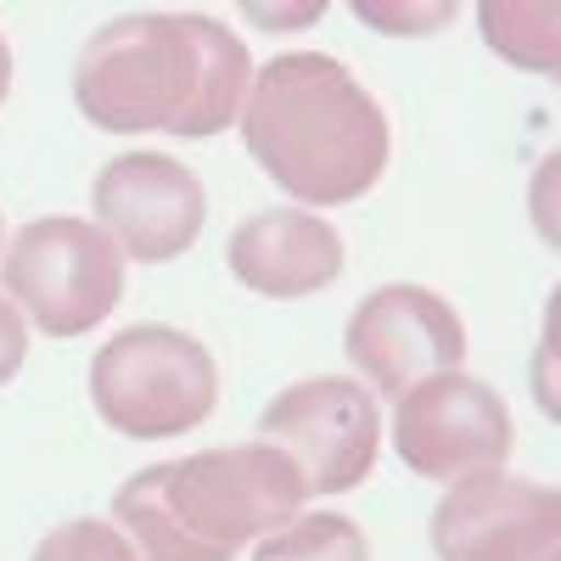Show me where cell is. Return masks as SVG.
Returning <instances> with one entry per match:
<instances>
[{"mask_svg": "<svg viewBox=\"0 0 561 561\" xmlns=\"http://www.w3.org/2000/svg\"><path fill=\"white\" fill-rule=\"evenodd\" d=\"M354 18L382 28V34H433L444 23H455V7L449 0H438V7H421V0H354Z\"/></svg>", "mask_w": 561, "mask_h": 561, "instance_id": "cell-15", "label": "cell"}, {"mask_svg": "<svg viewBox=\"0 0 561 561\" xmlns=\"http://www.w3.org/2000/svg\"><path fill=\"white\" fill-rule=\"evenodd\" d=\"M511 444H517L511 410L483 377L449 370L393 399V449L427 483L455 489L466 478L505 472Z\"/></svg>", "mask_w": 561, "mask_h": 561, "instance_id": "cell-7", "label": "cell"}, {"mask_svg": "<svg viewBox=\"0 0 561 561\" xmlns=\"http://www.w3.org/2000/svg\"><path fill=\"white\" fill-rule=\"evenodd\" d=\"M0 287L45 337H84L124 298V253L90 219L45 214L0 248Z\"/></svg>", "mask_w": 561, "mask_h": 561, "instance_id": "cell-5", "label": "cell"}, {"mask_svg": "<svg viewBox=\"0 0 561 561\" xmlns=\"http://www.w3.org/2000/svg\"><path fill=\"white\" fill-rule=\"evenodd\" d=\"M28 561H135V550L107 517H73L45 534Z\"/></svg>", "mask_w": 561, "mask_h": 561, "instance_id": "cell-14", "label": "cell"}, {"mask_svg": "<svg viewBox=\"0 0 561 561\" xmlns=\"http://www.w3.org/2000/svg\"><path fill=\"white\" fill-rule=\"evenodd\" d=\"M28 359V320L18 314V304L0 293V388H7Z\"/></svg>", "mask_w": 561, "mask_h": 561, "instance_id": "cell-16", "label": "cell"}, {"mask_svg": "<svg viewBox=\"0 0 561 561\" xmlns=\"http://www.w3.org/2000/svg\"><path fill=\"white\" fill-rule=\"evenodd\" d=\"M253 561H370V539L343 511H298L253 545Z\"/></svg>", "mask_w": 561, "mask_h": 561, "instance_id": "cell-12", "label": "cell"}, {"mask_svg": "<svg viewBox=\"0 0 561 561\" xmlns=\"http://www.w3.org/2000/svg\"><path fill=\"white\" fill-rule=\"evenodd\" d=\"M489 51L534 68V73H556V39H561V12L556 7H483L478 12Z\"/></svg>", "mask_w": 561, "mask_h": 561, "instance_id": "cell-13", "label": "cell"}, {"mask_svg": "<svg viewBox=\"0 0 561 561\" xmlns=\"http://www.w3.org/2000/svg\"><path fill=\"white\" fill-rule=\"evenodd\" d=\"M225 264L248 293L293 304V298L325 293L348 259H343V237L332 219L304 214V208H264L230 230Z\"/></svg>", "mask_w": 561, "mask_h": 561, "instance_id": "cell-11", "label": "cell"}, {"mask_svg": "<svg viewBox=\"0 0 561 561\" xmlns=\"http://www.w3.org/2000/svg\"><path fill=\"white\" fill-rule=\"evenodd\" d=\"M259 444L280 449L309 494H354L382 455V404L354 377H304L259 415Z\"/></svg>", "mask_w": 561, "mask_h": 561, "instance_id": "cell-6", "label": "cell"}, {"mask_svg": "<svg viewBox=\"0 0 561 561\" xmlns=\"http://www.w3.org/2000/svg\"><path fill=\"white\" fill-rule=\"evenodd\" d=\"M7 96H12V45L0 34V107H7Z\"/></svg>", "mask_w": 561, "mask_h": 561, "instance_id": "cell-17", "label": "cell"}, {"mask_svg": "<svg viewBox=\"0 0 561 561\" xmlns=\"http://www.w3.org/2000/svg\"><path fill=\"white\" fill-rule=\"evenodd\" d=\"M427 539L438 561H556L561 494L511 472L466 478L438 500Z\"/></svg>", "mask_w": 561, "mask_h": 561, "instance_id": "cell-10", "label": "cell"}, {"mask_svg": "<svg viewBox=\"0 0 561 561\" xmlns=\"http://www.w3.org/2000/svg\"><path fill=\"white\" fill-rule=\"evenodd\" d=\"M0 248H7V219H0Z\"/></svg>", "mask_w": 561, "mask_h": 561, "instance_id": "cell-18", "label": "cell"}, {"mask_svg": "<svg viewBox=\"0 0 561 561\" xmlns=\"http://www.w3.org/2000/svg\"><path fill=\"white\" fill-rule=\"evenodd\" d=\"M90 225L124 253V264H174L208 225L203 180L169 152H124L90 185Z\"/></svg>", "mask_w": 561, "mask_h": 561, "instance_id": "cell-9", "label": "cell"}, {"mask_svg": "<svg viewBox=\"0 0 561 561\" xmlns=\"http://www.w3.org/2000/svg\"><path fill=\"white\" fill-rule=\"evenodd\" d=\"M253 84L242 34L203 12H129L73 57V107L107 135L208 140L237 124Z\"/></svg>", "mask_w": 561, "mask_h": 561, "instance_id": "cell-1", "label": "cell"}, {"mask_svg": "<svg viewBox=\"0 0 561 561\" xmlns=\"http://www.w3.org/2000/svg\"><path fill=\"white\" fill-rule=\"evenodd\" d=\"M219 404L214 354L180 325H124L90 359V410L129 444L197 433Z\"/></svg>", "mask_w": 561, "mask_h": 561, "instance_id": "cell-4", "label": "cell"}, {"mask_svg": "<svg viewBox=\"0 0 561 561\" xmlns=\"http://www.w3.org/2000/svg\"><path fill=\"white\" fill-rule=\"evenodd\" d=\"M253 163L304 208H343L382 185L393 158L388 113L325 51H280L253 68L237 113Z\"/></svg>", "mask_w": 561, "mask_h": 561, "instance_id": "cell-2", "label": "cell"}, {"mask_svg": "<svg viewBox=\"0 0 561 561\" xmlns=\"http://www.w3.org/2000/svg\"><path fill=\"white\" fill-rule=\"evenodd\" d=\"M343 354L359 370L365 393L399 399L433 377H449L466 359V325L455 304L415 280H388V287L365 293L348 314Z\"/></svg>", "mask_w": 561, "mask_h": 561, "instance_id": "cell-8", "label": "cell"}, {"mask_svg": "<svg viewBox=\"0 0 561 561\" xmlns=\"http://www.w3.org/2000/svg\"><path fill=\"white\" fill-rule=\"evenodd\" d=\"M298 466L270 444H225L158 460L113 494V528L135 561H237L304 511Z\"/></svg>", "mask_w": 561, "mask_h": 561, "instance_id": "cell-3", "label": "cell"}]
</instances>
